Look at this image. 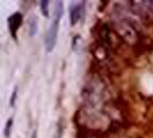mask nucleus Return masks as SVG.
Returning <instances> with one entry per match:
<instances>
[{
    "label": "nucleus",
    "mask_w": 153,
    "mask_h": 138,
    "mask_svg": "<svg viewBox=\"0 0 153 138\" xmlns=\"http://www.w3.org/2000/svg\"><path fill=\"white\" fill-rule=\"evenodd\" d=\"M16 96H17V86H15V89L13 90L12 97H10V100H9V105H10V107H14V106H15Z\"/></svg>",
    "instance_id": "obj_8"
},
{
    "label": "nucleus",
    "mask_w": 153,
    "mask_h": 138,
    "mask_svg": "<svg viewBox=\"0 0 153 138\" xmlns=\"http://www.w3.org/2000/svg\"><path fill=\"white\" fill-rule=\"evenodd\" d=\"M31 138H37V131L35 130L33 131V134H32V137Z\"/></svg>",
    "instance_id": "obj_9"
},
{
    "label": "nucleus",
    "mask_w": 153,
    "mask_h": 138,
    "mask_svg": "<svg viewBox=\"0 0 153 138\" xmlns=\"http://www.w3.org/2000/svg\"><path fill=\"white\" fill-rule=\"evenodd\" d=\"M23 21V17L21 13H14L10 17H8V27H9V30L12 32L13 37H15L16 31L19 30V28L21 27Z\"/></svg>",
    "instance_id": "obj_3"
},
{
    "label": "nucleus",
    "mask_w": 153,
    "mask_h": 138,
    "mask_svg": "<svg viewBox=\"0 0 153 138\" xmlns=\"http://www.w3.org/2000/svg\"><path fill=\"white\" fill-rule=\"evenodd\" d=\"M83 12H84V2H78V4H71L70 5V7H69V20H70L71 25H75L79 21Z\"/></svg>",
    "instance_id": "obj_2"
},
{
    "label": "nucleus",
    "mask_w": 153,
    "mask_h": 138,
    "mask_svg": "<svg viewBox=\"0 0 153 138\" xmlns=\"http://www.w3.org/2000/svg\"><path fill=\"white\" fill-rule=\"evenodd\" d=\"M13 123H14V119L13 117H9L6 124H5V128H4V137L5 138H10L12 135V128H13Z\"/></svg>",
    "instance_id": "obj_4"
},
{
    "label": "nucleus",
    "mask_w": 153,
    "mask_h": 138,
    "mask_svg": "<svg viewBox=\"0 0 153 138\" xmlns=\"http://www.w3.org/2000/svg\"><path fill=\"white\" fill-rule=\"evenodd\" d=\"M54 20L50 29L47 31L45 36V48L46 51L50 53L53 51V48L55 47L56 44V40H58V33H59V28H60V20L63 14V7H62V2L61 1H58L56 2V6H55V10H54Z\"/></svg>",
    "instance_id": "obj_1"
},
{
    "label": "nucleus",
    "mask_w": 153,
    "mask_h": 138,
    "mask_svg": "<svg viewBox=\"0 0 153 138\" xmlns=\"http://www.w3.org/2000/svg\"><path fill=\"white\" fill-rule=\"evenodd\" d=\"M62 134H63V119L61 117L56 124V131L54 138H62Z\"/></svg>",
    "instance_id": "obj_5"
},
{
    "label": "nucleus",
    "mask_w": 153,
    "mask_h": 138,
    "mask_svg": "<svg viewBox=\"0 0 153 138\" xmlns=\"http://www.w3.org/2000/svg\"><path fill=\"white\" fill-rule=\"evenodd\" d=\"M48 1L47 0H43V1H40V9H42V14L43 16H45V17H48L50 14H48Z\"/></svg>",
    "instance_id": "obj_7"
},
{
    "label": "nucleus",
    "mask_w": 153,
    "mask_h": 138,
    "mask_svg": "<svg viewBox=\"0 0 153 138\" xmlns=\"http://www.w3.org/2000/svg\"><path fill=\"white\" fill-rule=\"evenodd\" d=\"M29 27H30V36L31 37H33V36L36 35L37 30H38L37 19H36V17H32V19H31V22H30V24H29Z\"/></svg>",
    "instance_id": "obj_6"
}]
</instances>
